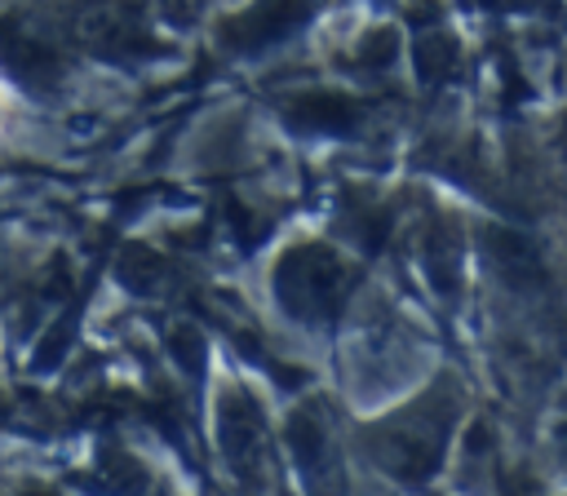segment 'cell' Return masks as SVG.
Returning a JSON list of instances; mask_svg holds the SVG:
<instances>
[{"label": "cell", "instance_id": "6da1fadb", "mask_svg": "<svg viewBox=\"0 0 567 496\" xmlns=\"http://www.w3.org/2000/svg\"><path fill=\"white\" fill-rule=\"evenodd\" d=\"M350 279H354L350 266L337 252H328L323 244H301V248L284 252L275 266V292H279L284 310L297 319H310V323H328L341 310Z\"/></svg>", "mask_w": 567, "mask_h": 496}, {"label": "cell", "instance_id": "7a4b0ae2", "mask_svg": "<svg viewBox=\"0 0 567 496\" xmlns=\"http://www.w3.org/2000/svg\"><path fill=\"white\" fill-rule=\"evenodd\" d=\"M452 416H456V403L447 399V407H443V399L434 394V399H425L412 416H403L399 425H390L385 438H381L390 469L403 474V478H412V483H421V478L439 465V456H443Z\"/></svg>", "mask_w": 567, "mask_h": 496}, {"label": "cell", "instance_id": "3957f363", "mask_svg": "<svg viewBox=\"0 0 567 496\" xmlns=\"http://www.w3.org/2000/svg\"><path fill=\"white\" fill-rule=\"evenodd\" d=\"M310 13H315V0H252L244 13H235L221 27V35L239 53H261L270 44H284Z\"/></svg>", "mask_w": 567, "mask_h": 496}, {"label": "cell", "instance_id": "277c9868", "mask_svg": "<svg viewBox=\"0 0 567 496\" xmlns=\"http://www.w3.org/2000/svg\"><path fill=\"white\" fill-rule=\"evenodd\" d=\"M478 244H483L487 266H492L509 288H518V292L545 288V279H549L545 257L536 252V244H532L523 230H514V226H496V221H492V226L478 230Z\"/></svg>", "mask_w": 567, "mask_h": 496}, {"label": "cell", "instance_id": "5b68a950", "mask_svg": "<svg viewBox=\"0 0 567 496\" xmlns=\"http://www.w3.org/2000/svg\"><path fill=\"white\" fill-rule=\"evenodd\" d=\"M284 120L301 133H354L363 124V106L337 89H306L284 102Z\"/></svg>", "mask_w": 567, "mask_h": 496}, {"label": "cell", "instance_id": "8992f818", "mask_svg": "<svg viewBox=\"0 0 567 496\" xmlns=\"http://www.w3.org/2000/svg\"><path fill=\"white\" fill-rule=\"evenodd\" d=\"M0 62H4V66L13 71V80H22V84H53L58 71H62L58 53H53L49 44L31 40L27 31H18L13 22H0Z\"/></svg>", "mask_w": 567, "mask_h": 496}, {"label": "cell", "instance_id": "52a82bcc", "mask_svg": "<svg viewBox=\"0 0 567 496\" xmlns=\"http://www.w3.org/2000/svg\"><path fill=\"white\" fill-rule=\"evenodd\" d=\"M261 438H266V425H261L257 403L239 390L226 394V403H221V447H226V456L244 465L248 456H257Z\"/></svg>", "mask_w": 567, "mask_h": 496}, {"label": "cell", "instance_id": "ba28073f", "mask_svg": "<svg viewBox=\"0 0 567 496\" xmlns=\"http://www.w3.org/2000/svg\"><path fill=\"white\" fill-rule=\"evenodd\" d=\"M288 447H292L297 465L319 469V465L328 461V430H323L310 412H292V416H288Z\"/></svg>", "mask_w": 567, "mask_h": 496}, {"label": "cell", "instance_id": "9c48e42d", "mask_svg": "<svg viewBox=\"0 0 567 496\" xmlns=\"http://www.w3.org/2000/svg\"><path fill=\"white\" fill-rule=\"evenodd\" d=\"M412 58H416V75H421L425 84H439V80H447V75L456 71V58H461V53H456V40H452V35L430 31V35L416 40Z\"/></svg>", "mask_w": 567, "mask_h": 496}, {"label": "cell", "instance_id": "30bf717a", "mask_svg": "<svg viewBox=\"0 0 567 496\" xmlns=\"http://www.w3.org/2000/svg\"><path fill=\"white\" fill-rule=\"evenodd\" d=\"M425 252H430L434 283L452 292L456 279H461V252H456V235H452V226H434L430 239H425Z\"/></svg>", "mask_w": 567, "mask_h": 496}, {"label": "cell", "instance_id": "8fae6325", "mask_svg": "<svg viewBox=\"0 0 567 496\" xmlns=\"http://www.w3.org/2000/svg\"><path fill=\"white\" fill-rule=\"evenodd\" d=\"M159 275H164V261H159L155 252H146V248H128V252L120 257V279H124L133 292H151V288L159 283Z\"/></svg>", "mask_w": 567, "mask_h": 496}, {"label": "cell", "instance_id": "7c38bea8", "mask_svg": "<svg viewBox=\"0 0 567 496\" xmlns=\"http://www.w3.org/2000/svg\"><path fill=\"white\" fill-rule=\"evenodd\" d=\"M394 58H399V35H394L390 27L368 31V35L359 40V53H354V62H359V66H372V71H385Z\"/></svg>", "mask_w": 567, "mask_h": 496}, {"label": "cell", "instance_id": "4fadbf2b", "mask_svg": "<svg viewBox=\"0 0 567 496\" xmlns=\"http://www.w3.org/2000/svg\"><path fill=\"white\" fill-rule=\"evenodd\" d=\"M168 354H173L186 372H199V359H204V341H199V332H195L190 323H177V328L168 332Z\"/></svg>", "mask_w": 567, "mask_h": 496}, {"label": "cell", "instance_id": "5bb4252c", "mask_svg": "<svg viewBox=\"0 0 567 496\" xmlns=\"http://www.w3.org/2000/svg\"><path fill=\"white\" fill-rule=\"evenodd\" d=\"M563 452H567V425H563Z\"/></svg>", "mask_w": 567, "mask_h": 496}]
</instances>
